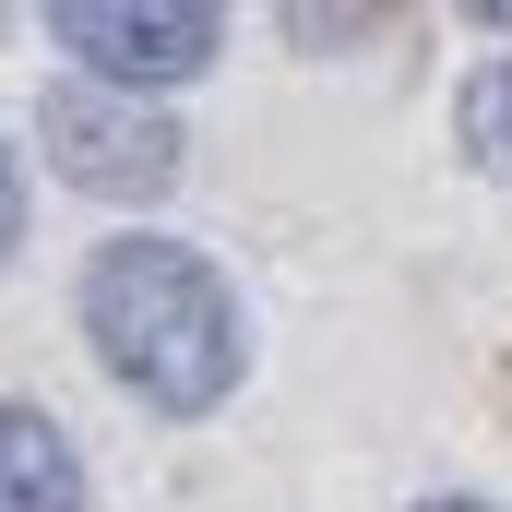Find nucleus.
Instances as JSON below:
<instances>
[{"mask_svg":"<svg viewBox=\"0 0 512 512\" xmlns=\"http://www.w3.org/2000/svg\"><path fill=\"white\" fill-rule=\"evenodd\" d=\"M60 48L84 72H120V84H179L215 60L227 36V0H48Z\"/></svg>","mask_w":512,"mask_h":512,"instance_id":"obj_3","label":"nucleus"},{"mask_svg":"<svg viewBox=\"0 0 512 512\" xmlns=\"http://www.w3.org/2000/svg\"><path fill=\"white\" fill-rule=\"evenodd\" d=\"M0 512H84V465L36 405H0Z\"/></svg>","mask_w":512,"mask_h":512,"instance_id":"obj_4","label":"nucleus"},{"mask_svg":"<svg viewBox=\"0 0 512 512\" xmlns=\"http://www.w3.org/2000/svg\"><path fill=\"white\" fill-rule=\"evenodd\" d=\"M417 512H489V501H417Z\"/></svg>","mask_w":512,"mask_h":512,"instance_id":"obj_8","label":"nucleus"},{"mask_svg":"<svg viewBox=\"0 0 512 512\" xmlns=\"http://www.w3.org/2000/svg\"><path fill=\"white\" fill-rule=\"evenodd\" d=\"M84 334H96V358H108L143 405H167V417L227 405V393H239V358H251L227 274L203 251H179V239H108V251L84 262Z\"/></svg>","mask_w":512,"mask_h":512,"instance_id":"obj_1","label":"nucleus"},{"mask_svg":"<svg viewBox=\"0 0 512 512\" xmlns=\"http://www.w3.org/2000/svg\"><path fill=\"white\" fill-rule=\"evenodd\" d=\"M465 12H477V24H501V36H512V0H465Z\"/></svg>","mask_w":512,"mask_h":512,"instance_id":"obj_7","label":"nucleus"},{"mask_svg":"<svg viewBox=\"0 0 512 512\" xmlns=\"http://www.w3.org/2000/svg\"><path fill=\"white\" fill-rule=\"evenodd\" d=\"M36 131H48V167L84 179V191H108V203H155V191L179 179V108H155V96L120 84V72L48 84Z\"/></svg>","mask_w":512,"mask_h":512,"instance_id":"obj_2","label":"nucleus"},{"mask_svg":"<svg viewBox=\"0 0 512 512\" xmlns=\"http://www.w3.org/2000/svg\"><path fill=\"white\" fill-rule=\"evenodd\" d=\"M24 239V191H12V155H0V251Z\"/></svg>","mask_w":512,"mask_h":512,"instance_id":"obj_6","label":"nucleus"},{"mask_svg":"<svg viewBox=\"0 0 512 512\" xmlns=\"http://www.w3.org/2000/svg\"><path fill=\"white\" fill-rule=\"evenodd\" d=\"M465 155L512 167V72H477V84H465Z\"/></svg>","mask_w":512,"mask_h":512,"instance_id":"obj_5","label":"nucleus"}]
</instances>
